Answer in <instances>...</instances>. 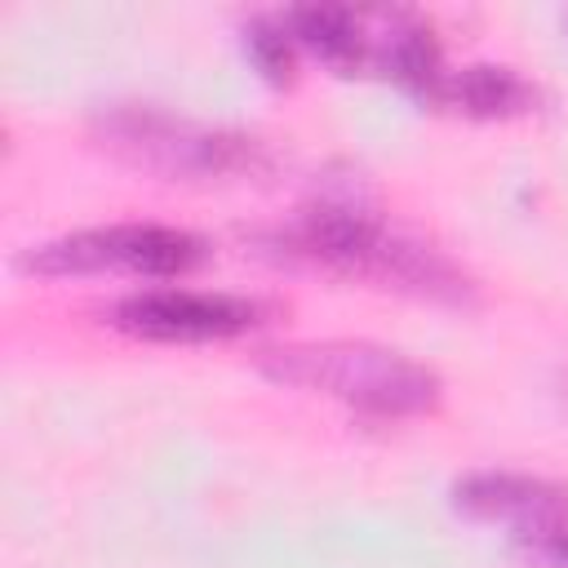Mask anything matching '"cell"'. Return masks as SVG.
I'll return each instance as SVG.
<instances>
[{"mask_svg": "<svg viewBox=\"0 0 568 568\" xmlns=\"http://www.w3.org/2000/svg\"><path fill=\"white\" fill-rule=\"evenodd\" d=\"M257 368L284 386H302L328 399H342L346 408L364 417H413L439 399V377L373 342H293V346H271L257 355Z\"/></svg>", "mask_w": 568, "mask_h": 568, "instance_id": "2", "label": "cell"}, {"mask_svg": "<svg viewBox=\"0 0 568 568\" xmlns=\"http://www.w3.org/2000/svg\"><path fill=\"white\" fill-rule=\"evenodd\" d=\"M373 62L404 89L422 93V98H439L444 84V62H439V44L430 36V27L422 22H390V31L377 40Z\"/></svg>", "mask_w": 568, "mask_h": 568, "instance_id": "8", "label": "cell"}, {"mask_svg": "<svg viewBox=\"0 0 568 568\" xmlns=\"http://www.w3.org/2000/svg\"><path fill=\"white\" fill-rule=\"evenodd\" d=\"M288 36L302 40L306 49H315L328 67H359L364 62V31H359V18L351 9H337V4H306V9H288L284 18Z\"/></svg>", "mask_w": 568, "mask_h": 568, "instance_id": "9", "label": "cell"}, {"mask_svg": "<svg viewBox=\"0 0 568 568\" xmlns=\"http://www.w3.org/2000/svg\"><path fill=\"white\" fill-rule=\"evenodd\" d=\"M515 546H519L532 564H541V568H568V524L515 532Z\"/></svg>", "mask_w": 568, "mask_h": 568, "instance_id": "11", "label": "cell"}, {"mask_svg": "<svg viewBox=\"0 0 568 568\" xmlns=\"http://www.w3.org/2000/svg\"><path fill=\"white\" fill-rule=\"evenodd\" d=\"M275 244L288 257L355 280H373L435 302H470V280L439 248L390 231L386 222H377L368 209L355 204H311L275 235Z\"/></svg>", "mask_w": 568, "mask_h": 568, "instance_id": "1", "label": "cell"}, {"mask_svg": "<svg viewBox=\"0 0 568 568\" xmlns=\"http://www.w3.org/2000/svg\"><path fill=\"white\" fill-rule=\"evenodd\" d=\"M288 27L284 22H248L244 27V44L253 53V62L271 75V80H284L288 67H293V53H288Z\"/></svg>", "mask_w": 568, "mask_h": 568, "instance_id": "10", "label": "cell"}, {"mask_svg": "<svg viewBox=\"0 0 568 568\" xmlns=\"http://www.w3.org/2000/svg\"><path fill=\"white\" fill-rule=\"evenodd\" d=\"M204 257V240L178 226L120 222L89 226L22 253L27 271L40 275H89V271H133V275H182Z\"/></svg>", "mask_w": 568, "mask_h": 568, "instance_id": "4", "label": "cell"}, {"mask_svg": "<svg viewBox=\"0 0 568 568\" xmlns=\"http://www.w3.org/2000/svg\"><path fill=\"white\" fill-rule=\"evenodd\" d=\"M532 84L510 71V67H497V62H470L462 71H448L444 84H439V102L466 111V115H519L532 106Z\"/></svg>", "mask_w": 568, "mask_h": 568, "instance_id": "7", "label": "cell"}, {"mask_svg": "<svg viewBox=\"0 0 568 568\" xmlns=\"http://www.w3.org/2000/svg\"><path fill=\"white\" fill-rule=\"evenodd\" d=\"M457 510L475 519H501L515 532L568 524V488L537 479V475H515V470H479L457 479L453 488Z\"/></svg>", "mask_w": 568, "mask_h": 568, "instance_id": "6", "label": "cell"}, {"mask_svg": "<svg viewBox=\"0 0 568 568\" xmlns=\"http://www.w3.org/2000/svg\"><path fill=\"white\" fill-rule=\"evenodd\" d=\"M102 142L164 178H186V182H222V178H257L275 160L266 142L231 129H204L191 120H173L151 106H111L98 120Z\"/></svg>", "mask_w": 568, "mask_h": 568, "instance_id": "3", "label": "cell"}, {"mask_svg": "<svg viewBox=\"0 0 568 568\" xmlns=\"http://www.w3.org/2000/svg\"><path fill=\"white\" fill-rule=\"evenodd\" d=\"M115 328L151 342H209L235 337L262 320V306L235 293H195V288H142L111 306Z\"/></svg>", "mask_w": 568, "mask_h": 568, "instance_id": "5", "label": "cell"}]
</instances>
